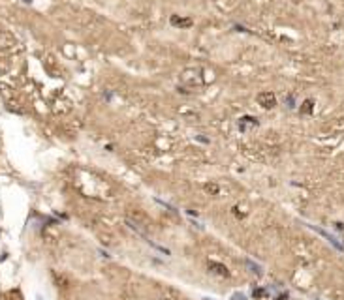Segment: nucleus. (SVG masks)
I'll list each match as a JSON object with an SVG mask.
<instances>
[{
  "instance_id": "1",
  "label": "nucleus",
  "mask_w": 344,
  "mask_h": 300,
  "mask_svg": "<svg viewBox=\"0 0 344 300\" xmlns=\"http://www.w3.org/2000/svg\"><path fill=\"white\" fill-rule=\"evenodd\" d=\"M258 103L265 109H273L274 105H277V98H274L273 92H261V94L258 96Z\"/></svg>"
},
{
  "instance_id": "4",
  "label": "nucleus",
  "mask_w": 344,
  "mask_h": 300,
  "mask_svg": "<svg viewBox=\"0 0 344 300\" xmlns=\"http://www.w3.org/2000/svg\"><path fill=\"white\" fill-rule=\"evenodd\" d=\"M310 111H312V101H310V100H307V101L303 103V107H301V113H303V114H307V113H310Z\"/></svg>"
},
{
  "instance_id": "2",
  "label": "nucleus",
  "mask_w": 344,
  "mask_h": 300,
  "mask_svg": "<svg viewBox=\"0 0 344 300\" xmlns=\"http://www.w3.org/2000/svg\"><path fill=\"white\" fill-rule=\"evenodd\" d=\"M171 25H175V27H179V28H185V27H190V25H192V21H190V19H180V17L173 15V17H171Z\"/></svg>"
},
{
  "instance_id": "3",
  "label": "nucleus",
  "mask_w": 344,
  "mask_h": 300,
  "mask_svg": "<svg viewBox=\"0 0 344 300\" xmlns=\"http://www.w3.org/2000/svg\"><path fill=\"white\" fill-rule=\"evenodd\" d=\"M209 266H211V268H214V272H216V274H222L224 278H227V276H229V272H227V270H226V268H224L222 265H214V263H209Z\"/></svg>"
},
{
  "instance_id": "5",
  "label": "nucleus",
  "mask_w": 344,
  "mask_h": 300,
  "mask_svg": "<svg viewBox=\"0 0 344 300\" xmlns=\"http://www.w3.org/2000/svg\"><path fill=\"white\" fill-rule=\"evenodd\" d=\"M205 190H207L209 193H218V186H214V184H207V188H205Z\"/></svg>"
}]
</instances>
